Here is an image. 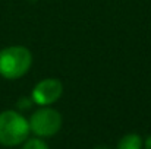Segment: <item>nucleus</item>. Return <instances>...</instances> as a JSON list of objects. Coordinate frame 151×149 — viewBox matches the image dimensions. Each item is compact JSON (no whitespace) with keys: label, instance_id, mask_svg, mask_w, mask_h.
Returning a JSON list of instances; mask_svg holds the SVG:
<instances>
[{"label":"nucleus","instance_id":"39448f33","mask_svg":"<svg viewBox=\"0 0 151 149\" xmlns=\"http://www.w3.org/2000/svg\"><path fill=\"white\" fill-rule=\"evenodd\" d=\"M144 142L138 133H128L117 142V149H142Z\"/></svg>","mask_w":151,"mask_h":149},{"label":"nucleus","instance_id":"f257e3e1","mask_svg":"<svg viewBox=\"0 0 151 149\" xmlns=\"http://www.w3.org/2000/svg\"><path fill=\"white\" fill-rule=\"evenodd\" d=\"M32 66V53L24 46H9L0 50V76L16 81L28 73Z\"/></svg>","mask_w":151,"mask_h":149},{"label":"nucleus","instance_id":"20e7f679","mask_svg":"<svg viewBox=\"0 0 151 149\" xmlns=\"http://www.w3.org/2000/svg\"><path fill=\"white\" fill-rule=\"evenodd\" d=\"M63 94V85L56 78H47L40 81L31 94L32 102H35L40 107H49L54 104Z\"/></svg>","mask_w":151,"mask_h":149},{"label":"nucleus","instance_id":"7ed1b4c3","mask_svg":"<svg viewBox=\"0 0 151 149\" xmlns=\"http://www.w3.org/2000/svg\"><path fill=\"white\" fill-rule=\"evenodd\" d=\"M62 115L51 107H41L29 117V130L37 138H51L62 127Z\"/></svg>","mask_w":151,"mask_h":149},{"label":"nucleus","instance_id":"0eeeda50","mask_svg":"<svg viewBox=\"0 0 151 149\" xmlns=\"http://www.w3.org/2000/svg\"><path fill=\"white\" fill-rule=\"evenodd\" d=\"M144 149H151V136H148L147 140L144 142Z\"/></svg>","mask_w":151,"mask_h":149},{"label":"nucleus","instance_id":"6e6552de","mask_svg":"<svg viewBox=\"0 0 151 149\" xmlns=\"http://www.w3.org/2000/svg\"><path fill=\"white\" fill-rule=\"evenodd\" d=\"M94 149H110L109 146H104V145H99V146H96Z\"/></svg>","mask_w":151,"mask_h":149},{"label":"nucleus","instance_id":"f03ea898","mask_svg":"<svg viewBox=\"0 0 151 149\" xmlns=\"http://www.w3.org/2000/svg\"><path fill=\"white\" fill-rule=\"evenodd\" d=\"M28 120L15 110L0 113V145L16 146L24 143L29 136Z\"/></svg>","mask_w":151,"mask_h":149},{"label":"nucleus","instance_id":"423d86ee","mask_svg":"<svg viewBox=\"0 0 151 149\" xmlns=\"http://www.w3.org/2000/svg\"><path fill=\"white\" fill-rule=\"evenodd\" d=\"M22 149H50L41 138H31L22 143Z\"/></svg>","mask_w":151,"mask_h":149}]
</instances>
